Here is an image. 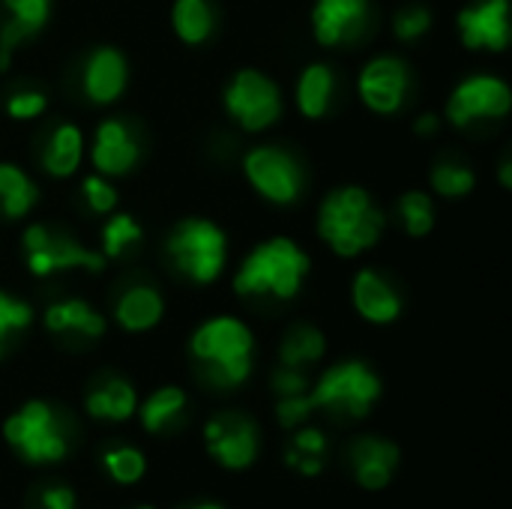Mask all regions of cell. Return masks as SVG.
<instances>
[{"mask_svg":"<svg viewBox=\"0 0 512 509\" xmlns=\"http://www.w3.org/2000/svg\"><path fill=\"white\" fill-rule=\"evenodd\" d=\"M192 357L201 378L216 390L243 384L252 372V333L237 318H213L192 336Z\"/></svg>","mask_w":512,"mask_h":509,"instance_id":"obj_1","label":"cell"},{"mask_svg":"<svg viewBox=\"0 0 512 509\" xmlns=\"http://www.w3.org/2000/svg\"><path fill=\"white\" fill-rule=\"evenodd\" d=\"M318 231L339 255L351 258L378 243L384 231V216L363 189L348 186L324 201Z\"/></svg>","mask_w":512,"mask_h":509,"instance_id":"obj_2","label":"cell"},{"mask_svg":"<svg viewBox=\"0 0 512 509\" xmlns=\"http://www.w3.org/2000/svg\"><path fill=\"white\" fill-rule=\"evenodd\" d=\"M309 273V258L303 249H297L291 240L276 237L261 243L240 267L234 288L243 297H258V294H270L279 300H291L297 297L303 279Z\"/></svg>","mask_w":512,"mask_h":509,"instance_id":"obj_3","label":"cell"},{"mask_svg":"<svg viewBox=\"0 0 512 509\" xmlns=\"http://www.w3.org/2000/svg\"><path fill=\"white\" fill-rule=\"evenodd\" d=\"M3 438L30 465L60 462L72 444V426L45 402H27L18 414L3 423Z\"/></svg>","mask_w":512,"mask_h":509,"instance_id":"obj_4","label":"cell"},{"mask_svg":"<svg viewBox=\"0 0 512 509\" xmlns=\"http://www.w3.org/2000/svg\"><path fill=\"white\" fill-rule=\"evenodd\" d=\"M378 396H381V381L369 366H363V363H339L303 399H306L309 414L321 408V411H327L333 417L360 420V417H366L372 411Z\"/></svg>","mask_w":512,"mask_h":509,"instance_id":"obj_5","label":"cell"},{"mask_svg":"<svg viewBox=\"0 0 512 509\" xmlns=\"http://www.w3.org/2000/svg\"><path fill=\"white\" fill-rule=\"evenodd\" d=\"M168 255L192 282H213L225 264V234L207 219H186L168 237Z\"/></svg>","mask_w":512,"mask_h":509,"instance_id":"obj_6","label":"cell"},{"mask_svg":"<svg viewBox=\"0 0 512 509\" xmlns=\"http://www.w3.org/2000/svg\"><path fill=\"white\" fill-rule=\"evenodd\" d=\"M24 258H27V270L33 276H51V273L75 270V267L99 273L102 264H105L102 255L87 252L69 234L51 231V228H42V225H33V228L24 231Z\"/></svg>","mask_w":512,"mask_h":509,"instance_id":"obj_7","label":"cell"},{"mask_svg":"<svg viewBox=\"0 0 512 509\" xmlns=\"http://www.w3.org/2000/svg\"><path fill=\"white\" fill-rule=\"evenodd\" d=\"M225 105L240 120V126L249 132L270 126L282 111V99H279L276 84L255 69L234 75V81L225 93Z\"/></svg>","mask_w":512,"mask_h":509,"instance_id":"obj_8","label":"cell"},{"mask_svg":"<svg viewBox=\"0 0 512 509\" xmlns=\"http://www.w3.org/2000/svg\"><path fill=\"white\" fill-rule=\"evenodd\" d=\"M204 438H207L210 456L228 471H243L258 456V426L246 414H237V411L216 414L207 423Z\"/></svg>","mask_w":512,"mask_h":509,"instance_id":"obj_9","label":"cell"},{"mask_svg":"<svg viewBox=\"0 0 512 509\" xmlns=\"http://www.w3.org/2000/svg\"><path fill=\"white\" fill-rule=\"evenodd\" d=\"M510 105V87L501 78L477 75L456 87V93L450 96L447 114L456 126H468L477 117H504Z\"/></svg>","mask_w":512,"mask_h":509,"instance_id":"obj_10","label":"cell"},{"mask_svg":"<svg viewBox=\"0 0 512 509\" xmlns=\"http://www.w3.org/2000/svg\"><path fill=\"white\" fill-rule=\"evenodd\" d=\"M246 177L255 183V189L276 201L291 204L300 192V171L294 159L276 147H258L246 156Z\"/></svg>","mask_w":512,"mask_h":509,"instance_id":"obj_11","label":"cell"},{"mask_svg":"<svg viewBox=\"0 0 512 509\" xmlns=\"http://www.w3.org/2000/svg\"><path fill=\"white\" fill-rule=\"evenodd\" d=\"M312 27L324 45L357 42L369 27V0H318Z\"/></svg>","mask_w":512,"mask_h":509,"instance_id":"obj_12","label":"cell"},{"mask_svg":"<svg viewBox=\"0 0 512 509\" xmlns=\"http://www.w3.org/2000/svg\"><path fill=\"white\" fill-rule=\"evenodd\" d=\"M408 87H411L408 69L396 57H378L360 75V96H363V102L369 108L381 111V114L399 111L405 96H408Z\"/></svg>","mask_w":512,"mask_h":509,"instance_id":"obj_13","label":"cell"},{"mask_svg":"<svg viewBox=\"0 0 512 509\" xmlns=\"http://www.w3.org/2000/svg\"><path fill=\"white\" fill-rule=\"evenodd\" d=\"M459 33L468 48L504 51L510 42V0H483L459 12Z\"/></svg>","mask_w":512,"mask_h":509,"instance_id":"obj_14","label":"cell"},{"mask_svg":"<svg viewBox=\"0 0 512 509\" xmlns=\"http://www.w3.org/2000/svg\"><path fill=\"white\" fill-rule=\"evenodd\" d=\"M348 462H351V471H354V480L369 489V492H378V489H387L393 474H396V465H399V447L393 441H384L378 435H366V438H357L348 450Z\"/></svg>","mask_w":512,"mask_h":509,"instance_id":"obj_15","label":"cell"},{"mask_svg":"<svg viewBox=\"0 0 512 509\" xmlns=\"http://www.w3.org/2000/svg\"><path fill=\"white\" fill-rule=\"evenodd\" d=\"M3 9L9 12V18L0 24V69L9 66V57L18 42L30 39L45 27L51 15V0H3Z\"/></svg>","mask_w":512,"mask_h":509,"instance_id":"obj_16","label":"cell"},{"mask_svg":"<svg viewBox=\"0 0 512 509\" xmlns=\"http://www.w3.org/2000/svg\"><path fill=\"white\" fill-rule=\"evenodd\" d=\"M138 156L141 147L120 120H108L99 126L93 144V162L102 174H126L129 168H135Z\"/></svg>","mask_w":512,"mask_h":509,"instance_id":"obj_17","label":"cell"},{"mask_svg":"<svg viewBox=\"0 0 512 509\" xmlns=\"http://www.w3.org/2000/svg\"><path fill=\"white\" fill-rule=\"evenodd\" d=\"M126 87V60L114 48H99L90 54L84 69V90L93 102H111Z\"/></svg>","mask_w":512,"mask_h":509,"instance_id":"obj_18","label":"cell"},{"mask_svg":"<svg viewBox=\"0 0 512 509\" xmlns=\"http://www.w3.org/2000/svg\"><path fill=\"white\" fill-rule=\"evenodd\" d=\"M354 306L366 321L375 324H390L399 318L402 303L396 297V291L372 270H363L354 282Z\"/></svg>","mask_w":512,"mask_h":509,"instance_id":"obj_19","label":"cell"},{"mask_svg":"<svg viewBox=\"0 0 512 509\" xmlns=\"http://www.w3.org/2000/svg\"><path fill=\"white\" fill-rule=\"evenodd\" d=\"M45 327L51 333H63V336L96 339L105 333V318L81 300H66V303H57L45 312Z\"/></svg>","mask_w":512,"mask_h":509,"instance_id":"obj_20","label":"cell"},{"mask_svg":"<svg viewBox=\"0 0 512 509\" xmlns=\"http://www.w3.org/2000/svg\"><path fill=\"white\" fill-rule=\"evenodd\" d=\"M132 411H135V390L120 378H108L87 393V414L96 420L120 423V420H129Z\"/></svg>","mask_w":512,"mask_h":509,"instance_id":"obj_21","label":"cell"},{"mask_svg":"<svg viewBox=\"0 0 512 509\" xmlns=\"http://www.w3.org/2000/svg\"><path fill=\"white\" fill-rule=\"evenodd\" d=\"M162 297L153 291V288H129L120 303H117V321L123 330H132V333H141V330H150L153 324H159L162 318Z\"/></svg>","mask_w":512,"mask_h":509,"instance_id":"obj_22","label":"cell"},{"mask_svg":"<svg viewBox=\"0 0 512 509\" xmlns=\"http://www.w3.org/2000/svg\"><path fill=\"white\" fill-rule=\"evenodd\" d=\"M183 414H186V393L177 387H162L144 402L141 423L147 432L162 435V432H171L174 426H180Z\"/></svg>","mask_w":512,"mask_h":509,"instance_id":"obj_23","label":"cell"},{"mask_svg":"<svg viewBox=\"0 0 512 509\" xmlns=\"http://www.w3.org/2000/svg\"><path fill=\"white\" fill-rule=\"evenodd\" d=\"M78 162H81V132L72 123H63L48 138L42 150V165L54 177H69L78 168Z\"/></svg>","mask_w":512,"mask_h":509,"instance_id":"obj_24","label":"cell"},{"mask_svg":"<svg viewBox=\"0 0 512 509\" xmlns=\"http://www.w3.org/2000/svg\"><path fill=\"white\" fill-rule=\"evenodd\" d=\"M324 453H327V438L321 429H300L294 441L285 450V462L300 471L303 477H315L324 471Z\"/></svg>","mask_w":512,"mask_h":509,"instance_id":"obj_25","label":"cell"},{"mask_svg":"<svg viewBox=\"0 0 512 509\" xmlns=\"http://www.w3.org/2000/svg\"><path fill=\"white\" fill-rule=\"evenodd\" d=\"M36 204V186L15 165H0V213L9 219L24 216Z\"/></svg>","mask_w":512,"mask_h":509,"instance_id":"obj_26","label":"cell"},{"mask_svg":"<svg viewBox=\"0 0 512 509\" xmlns=\"http://www.w3.org/2000/svg\"><path fill=\"white\" fill-rule=\"evenodd\" d=\"M330 99H333V72L327 66H321V63L309 66L300 75V87H297V102H300L303 114L306 117L327 114Z\"/></svg>","mask_w":512,"mask_h":509,"instance_id":"obj_27","label":"cell"},{"mask_svg":"<svg viewBox=\"0 0 512 509\" xmlns=\"http://www.w3.org/2000/svg\"><path fill=\"white\" fill-rule=\"evenodd\" d=\"M174 30L183 42L198 45L213 33V9L207 0H177L174 3Z\"/></svg>","mask_w":512,"mask_h":509,"instance_id":"obj_28","label":"cell"},{"mask_svg":"<svg viewBox=\"0 0 512 509\" xmlns=\"http://www.w3.org/2000/svg\"><path fill=\"white\" fill-rule=\"evenodd\" d=\"M324 354V336L315 330V327H294L285 342H282V366H291V369H300L306 363H315L318 357Z\"/></svg>","mask_w":512,"mask_h":509,"instance_id":"obj_29","label":"cell"},{"mask_svg":"<svg viewBox=\"0 0 512 509\" xmlns=\"http://www.w3.org/2000/svg\"><path fill=\"white\" fill-rule=\"evenodd\" d=\"M102 465H105L108 477L117 480V483H123V486L138 483L144 477V468H147L144 456L135 447H114V450H108L102 456Z\"/></svg>","mask_w":512,"mask_h":509,"instance_id":"obj_30","label":"cell"},{"mask_svg":"<svg viewBox=\"0 0 512 509\" xmlns=\"http://www.w3.org/2000/svg\"><path fill=\"white\" fill-rule=\"evenodd\" d=\"M399 213H402V222L408 228L411 237H423L432 231L435 225V213H432V201L429 195L423 192H408L402 201H399Z\"/></svg>","mask_w":512,"mask_h":509,"instance_id":"obj_31","label":"cell"},{"mask_svg":"<svg viewBox=\"0 0 512 509\" xmlns=\"http://www.w3.org/2000/svg\"><path fill=\"white\" fill-rule=\"evenodd\" d=\"M432 186L447 198H462V195H468L474 189V171H468L465 165L441 162L432 171Z\"/></svg>","mask_w":512,"mask_h":509,"instance_id":"obj_32","label":"cell"},{"mask_svg":"<svg viewBox=\"0 0 512 509\" xmlns=\"http://www.w3.org/2000/svg\"><path fill=\"white\" fill-rule=\"evenodd\" d=\"M30 318H33V312H30L27 303H21V300H15V297L0 291V357L6 351L9 336L21 333L30 324Z\"/></svg>","mask_w":512,"mask_h":509,"instance_id":"obj_33","label":"cell"},{"mask_svg":"<svg viewBox=\"0 0 512 509\" xmlns=\"http://www.w3.org/2000/svg\"><path fill=\"white\" fill-rule=\"evenodd\" d=\"M102 240H105V252L108 255H120L123 249L135 246L141 240V228L132 216H114L105 231H102Z\"/></svg>","mask_w":512,"mask_h":509,"instance_id":"obj_34","label":"cell"},{"mask_svg":"<svg viewBox=\"0 0 512 509\" xmlns=\"http://www.w3.org/2000/svg\"><path fill=\"white\" fill-rule=\"evenodd\" d=\"M429 24H432L429 9H423V6H408V9H402V12L396 15V36H399V39H417V36H423V33L429 30Z\"/></svg>","mask_w":512,"mask_h":509,"instance_id":"obj_35","label":"cell"},{"mask_svg":"<svg viewBox=\"0 0 512 509\" xmlns=\"http://www.w3.org/2000/svg\"><path fill=\"white\" fill-rule=\"evenodd\" d=\"M33 509H75V495L60 483H48L33 492Z\"/></svg>","mask_w":512,"mask_h":509,"instance_id":"obj_36","label":"cell"},{"mask_svg":"<svg viewBox=\"0 0 512 509\" xmlns=\"http://www.w3.org/2000/svg\"><path fill=\"white\" fill-rule=\"evenodd\" d=\"M84 198H87V204H90L96 213H108V210L117 204L114 189H111L102 177H87V180H84Z\"/></svg>","mask_w":512,"mask_h":509,"instance_id":"obj_37","label":"cell"},{"mask_svg":"<svg viewBox=\"0 0 512 509\" xmlns=\"http://www.w3.org/2000/svg\"><path fill=\"white\" fill-rule=\"evenodd\" d=\"M6 108H9V114H12V117L27 120V117H36V114L45 108V96H42V93H36V90H21V93L9 96Z\"/></svg>","mask_w":512,"mask_h":509,"instance_id":"obj_38","label":"cell"},{"mask_svg":"<svg viewBox=\"0 0 512 509\" xmlns=\"http://www.w3.org/2000/svg\"><path fill=\"white\" fill-rule=\"evenodd\" d=\"M273 390H276L282 399H288V396H303V393L309 390V384H306V378H303L297 369L282 366V369L273 375Z\"/></svg>","mask_w":512,"mask_h":509,"instance_id":"obj_39","label":"cell"},{"mask_svg":"<svg viewBox=\"0 0 512 509\" xmlns=\"http://www.w3.org/2000/svg\"><path fill=\"white\" fill-rule=\"evenodd\" d=\"M435 129H438V117H435V114H426V117H420V123H417V132L429 135V132H435Z\"/></svg>","mask_w":512,"mask_h":509,"instance_id":"obj_40","label":"cell"},{"mask_svg":"<svg viewBox=\"0 0 512 509\" xmlns=\"http://www.w3.org/2000/svg\"><path fill=\"white\" fill-rule=\"evenodd\" d=\"M501 177H504V183L510 186V183H512V177H510V162H504V168H501Z\"/></svg>","mask_w":512,"mask_h":509,"instance_id":"obj_41","label":"cell"},{"mask_svg":"<svg viewBox=\"0 0 512 509\" xmlns=\"http://www.w3.org/2000/svg\"><path fill=\"white\" fill-rule=\"evenodd\" d=\"M195 509H222L219 504H195Z\"/></svg>","mask_w":512,"mask_h":509,"instance_id":"obj_42","label":"cell"},{"mask_svg":"<svg viewBox=\"0 0 512 509\" xmlns=\"http://www.w3.org/2000/svg\"><path fill=\"white\" fill-rule=\"evenodd\" d=\"M138 509H156V507H138Z\"/></svg>","mask_w":512,"mask_h":509,"instance_id":"obj_43","label":"cell"},{"mask_svg":"<svg viewBox=\"0 0 512 509\" xmlns=\"http://www.w3.org/2000/svg\"><path fill=\"white\" fill-rule=\"evenodd\" d=\"M186 509H195V507H186Z\"/></svg>","mask_w":512,"mask_h":509,"instance_id":"obj_44","label":"cell"}]
</instances>
